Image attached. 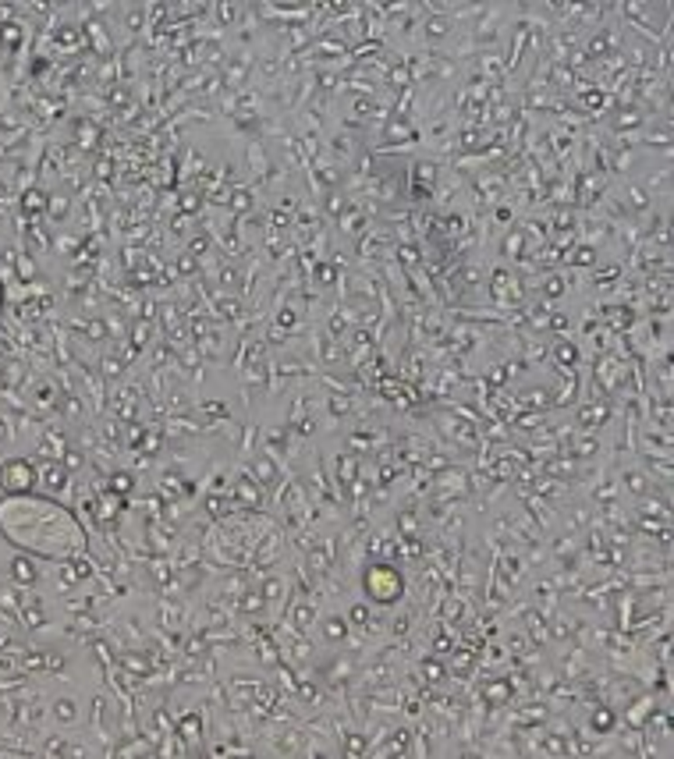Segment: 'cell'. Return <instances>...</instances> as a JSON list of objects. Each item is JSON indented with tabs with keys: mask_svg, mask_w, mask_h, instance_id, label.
I'll list each match as a JSON object with an SVG mask.
<instances>
[{
	"mask_svg": "<svg viewBox=\"0 0 674 759\" xmlns=\"http://www.w3.org/2000/svg\"><path fill=\"white\" fill-rule=\"evenodd\" d=\"M366 590H370V596L377 600V603H390L398 592H401V575L394 572V568H373L370 575H366Z\"/></svg>",
	"mask_w": 674,
	"mask_h": 759,
	"instance_id": "obj_1",
	"label": "cell"
}]
</instances>
